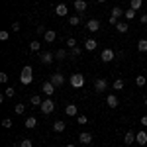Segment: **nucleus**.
<instances>
[{
    "label": "nucleus",
    "instance_id": "f257e3e1",
    "mask_svg": "<svg viewBox=\"0 0 147 147\" xmlns=\"http://www.w3.org/2000/svg\"><path fill=\"white\" fill-rule=\"evenodd\" d=\"M34 80V71H32V67L28 65V67H24L22 69V75H20V82L22 84H30Z\"/></svg>",
    "mask_w": 147,
    "mask_h": 147
},
{
    "label": "nucleus",
    "instance_id": "f03ea898",
    "mask_svg": "<svg viewBox=\"0 0 147 147\" xmlns=\"http://www.w3.org/2000/svg\"><path fill=\"white\" fill-rule=\"evenodd\" d=\"M69 82H71V86H73V88H80V86L84 84V77L79 75V73H75V75H71Z\"/></svg>",
    "mask_w": 147,
    "mask_h": 147
},
{
    "label": "nucleus",
    "instance_id": "7ed1b4c3",
    "mask_svg": "<svg viewBox=\"0 0 147 147\" xmlns=\"http://www.w3.org/2000/svg\"><path fill=\"white\" fill-rule=\"evenodd\" d=\"M39 108H41V112H43V114H51L53 110H55V102L51 100V98H47V100L41 102V106H39Z\"/></svg>",
    "mask_w": 147,
    "mask_h": 147
},
{
    "label": "nucleus",
    "instance_id": "20e7f679",
    "mask_svg": "<svg viewBox=\"0 0 147 147\" xmlns=\"http://www.w3.org/2000/svg\"><path fill=\"white\" fill-rule=\"evenodd\" d=\"M100 59L104 61V63H110V61H114V51L106 47V49H104V51L100 53Z\"/></svg>",
    "mask_w": 147,
    "mask_h": 147
},
{
    "label": "nucleus",
    "instance_id": "39448f33",
    "mask_svg": "<svg viewBox=\"0 0 147 147\" xmlns=\"http://www.w3.org/2000/svg\"><path fill=\"white\" fill-rule=\"evenodd\" d=\"M51 82H53L55 86H63V84H65V77H63L61 73H55V75H51Z\"/></svg>",
    "mask_w": 147,
    "mask_h": 147
},
{
    "label": "nucleus",
    "instance_id": "423d86ee",
    "mask_svg": "<svg viewBox=\"0 0 147 147\" xmlns=\"http://www.w3.org/2000/svg\"><path fill=\"white\" fill-rule=\"evenodd\" d=\"M106 104H108L110 108H118L120 100H118V96H116V94H108V96H106Z\"/></svg>",
    "mask_w": 147,
    "mask_h": 147
},
{
    "label": "nucleus",
    "instance_id": "0eeeda50",
    "mask_svg": "<svg viewBox=\"0 0 147 147\" xmlns=\"http://www.w3.org/2000/svg\"><path fill=\"white\" fill-rule=\"evenodd\" d=\"M106 86H108V82H106L104 79H96V82H94V90L96 92H104Z\"/></svg>",
    "mask_w": 147,
    "mask_h": 147
},
{
    "label": "nucleus",
    "instance_id": "6e6552de",
    "mask_svg": "<svg viewBox=\"0 0 147 147\" xmlns=\"http://www.w3.org/2000/svg\"><path fill=\"white\" fill-rule=\"evenodd\" d=\"M86 28H88V32L94 34V32L100 30V24H98V20H88V22H86Z\"/></svg>",
    "mask_w": 147,
    "mask_h": 147
},
{
    "label": "nucleus",
    "instance_id": "1a4fd4ad",
    "mask_svg": "<svg viewBox=\"0 0 147 147\" xmlns=\"http://www.w3.org/2000/svg\"><path fill=\"white\" fill-rule=\"evenodd\" d=\"M43 92H45L47 96H51L53 92H55V84L49 80V82H43Z\"/></svg>",
    "mask_w": 147,
    "mask_h": 147
},
{
    "label": "nucleus",
    "instance_id": "9d476101",
    "mask_svg": "<svg viewBox=\"0 0 147 147\" xmlns=\"http://www.w3.org/2000/svg\"><path fill=\"white\" fill-rule=\"evenodd\" d=\"M55 37H57V34L53 32V30H47L45 34H43V39H45L47 43H53V41H55Z\"/></svg>",
    "mask_w": 147,
    "mask_h": 147
},
{
    "label": "nucleus",
    "instance_id": "9b49d317",
    "mask_svg": "<svg viewBox=\"0 0 147 147\" xmlns=\"http://www.w3.org/2000/svg\"><path fill=\"white\" fill-rule=\"evenodd\" d=\"M136 141V134L134 131H125V136H124V143L125 145H131Z\"/></svg>",
    "mask_w": 147,
    "mask_h": 147
},
{
    "label": "nucleus",
    "instance_id": "f8f14e48",
    "mask_svg": "<svg viewBox=\"0 0 147 147\" xmlns=\"http://www.w3.org/2000/svg\"><path fill=\"white\" fill-rule=\"evenodd\" d=\"M79 139H80V143H84V145H88V143L92 141V136L88 134V131H82V134L79 136Z\"/></svg>",
    "mask_w": 147,
    "mask_h": 147
},
{
    "label": "nucleus",
    "instance_id": "ddd939ff",
    "mask_svg": "<svg viewBox=\"0 0 147 147\" xmlns=\"http://www.w3.org/2000/svg\"><path fill=\"white\" fill-rule=\"evenodd\" d=\"M136 141L139 143V145H145V143H147V134H145V131H137Z\"/></svg>",
    "mask_w": 147,
    "mask_h": 147
},
{
    "label": "nucleus",
    "instance_id": "4468645a",
    "mask_svg": "<svg viewBox=\"0 0 147 147\" xmlns=\"http://www.w3.org/2000/svg\"><path fill=\"white\" fill-rule=\"evenodd\" d=\"M55 14H57V16H67V14H69L67 6H65V4H57V8H55Z\"/></svg>",
    "mask_w": 147,
    "mask_h": 147
},
{
    "label": "nucleus",
    "instance_id": "2eb2a0df",
    "mask_svg": "<svg viewBox=\"0 0 147 147\" xmlns=\"http://www.w3.org/2000/svg\"><path fill=\"white\" fill-rule=\"evenodd\" d=\"M65 127H67V124H65V122H61V120L53 122V129H55V131H59V134H61V131H65Z\"/></svg>",
    "mask_w": 147,
    "mask_h": 147
},
{
    "label": "nucleus",
    "instance_id": "dca6fc26",
    "mask_svg": "<svg viewBox=\"0 0 147 147\" xmlns=\"http://www.w3.org/2000/svg\"><path fill=\"white\" fill-rule=\"evenodd\" d=\"M75 10L77 12H84L86 10V2H84V0H75Z\"/></svg>",
    "mask_w": 147,
    "mask_h": 147
},
{
    "label": "nucleus",
    "instance_id": "f3484780",
    "mask_svg": "<svg viewBox=\"0 0 147 147\" xmlns=\"http://www.w3.org/2000/svg\"><path fill=\"white\" fill-rule=\"evenodd\" d=\"M77 112H79V108H77L75 104H69L67 108H65V114H67V116H77Z\"/></svg>",
    "mask_w": 147,
    "mask_h": 147
},
{
    "label": "nucleus",
    "instance_id": "a211bd4d",
    "mask_svg": "<svg viewBox=\"0 0 147 147\" xmlns=\"http://www.w3.org/2000/svg\"><path fill=\"white\" fill-rule=\"evenodd\" d=\"M84 47H86L88 51H94V49L98 47V41H96V39H86V43H84Z\"/></svg>",
    "mask_w": 147,
    "mask_h": 147
},
{
    "label": "nucleus",
    "instance_id": "6ab92c4d",
    "mask_svg": "<svg viewBox=\"0 0 147 147\" xmlns=\"http://www.w3.org/2000/svg\"><path fill=\"white\" fill-rule=\"evenodd\" d=\"M51 61H53V53H49V51H47V53L41 55V63H43V65H49Z\"/></svg>",
    "mask_w": 147,
    "mask_h": 147
},
{
    "label": "nucleus",
    "instance_id": "aec40b11",
    "mask_svg": "<svg viewBox=\"0 0 147 147\" xmlns=\"http://www.w3.org/2000/svg\"><path fill=\"white\" fill-rule=\"evenodd\" d=\"M116 30H118L120 34H125V32L129 30V26H127L125 22H118V26H116Z\"/></svg>",
    "mask_w": 147,
    "mask_h": 147
},
{
    "label": "nucleus",
    "instance_id": "412c9836",
    "mask_svg": "<svg viewBox=\"0 0 147 147\" xmlns=\"http://www.w3.org/2000/svg\"><path fill=\"white\" fill-rule=\"evenodd\" d=\"M137 51H141V53L147 51V39H139L137 41Z\"/></svg>",
    "mask_w": 147,
    "mask_h": 147
},
{
    "label": "nucleus",
    "instance_id": "4be33fe9",
    "mask_svg": "<svg viewBox=\"0 0 147 147\" xmlns=\"http://www.w3.org/2000/svg\"><path fill=\"white\" fill-rule=\"evenodd\" d=\"M24 125H26L28 129H32V127H35V125H37V120H35V118H28V120L24 122Z\"/></svg>",
    "mask_w": 147,
    "mask_h": 147
},
{
    "label": "nucleus",
    "instance_id": "5701e85b",
    "mask_svg": "<svg viewBox=\"0 0 147 147\" xmlns=\"http://www.w3.org/2000/svg\"><path fill=\"white\" fill-rule=\"evenodd\" d=\"M122 14H125V12L122 10V8H120V6H114V8H112V16H114V18H120V16H122Z\"/></svg>",
    "mask_w": 147,
    "mask_h": 147
},
{
    "label": "nucleus",
    "instance_id": "b1692460",
    "mask_svg": "<svg viewBox=\"0 0 147 147\" xmlns=\"http://www.w3.org/2000/svg\"><path fill=\"white\" fill-rule=\"evenodd\" d=\"M145 82H147V79L143 77V75H137L136 77V84L137 86H145Z\"/></svg>",
    "mask_w": 147,
    "mask_h": 147
},
{
    "label": "nucleus",
    "instance_id": "393cba45",
    "mask_svg": "<svg viewBox=\"0 0 147 147\" xmlns=\"http://www.w3.org/2000/svg\"><path fill=\"white\" fill-rule=\"evenodd\" d=\"M136 12H137V10H134V8H127L124 16L127 18V20H134V18H136Z\"/></svg>",
    "mask_w": 147,
    "mask_h": 147
},
{
    "label": "nucleus",
    "instance_id": "a878e982",
    "mask_svg": "<svg viewBox=\"0 0 147 147\" xmlns=\"http://www.w3.org/2000/svg\"><path fill=\"white\" fill-rule=\"evenodd\" d=\"M143 6V0H131V6L129 8H134V10H139Z\"/></svg>",
    "mask_w": 147,
    "mask_h": 147
},
{
    "label": "nucleus",
    "instance_id": "bb28decb",
    "mask_svg": "<svg viewBox=\"0 0 147 147\" xmlns=\"http://www.w3.org/2000/svg\"><path fill=\"white\" fill-rule=\"evenodd\" d=\"M69 24L75 28V26H79V24H80V18H79V16H71V18H69Z\"/></svg>",
    "mask_w": 147,
    "mask_h": 147
},
{
    "label": "nucleus",
    "instance_id": "cd10ccee",
    "mask_svg": "<svg viewBox=\"0 0 147 147\" xmlns=\"http://www.w3.org/2000/svg\"><path fill=\"white\" fill-rule=\"evenodd\" d=\"M122 88H124V80L122 79L114 80V90H122Z\"/></svg>",
    "mask_w": 147,
    "mask_h": 147
},
{
    "label": "nucleus",
    "instance_id": "c85d7f7f",
    "mask_svg": "<svg viewBox=\"0 0 147 147\" xmlns=\"http://www.w3.org/2000/svg\"><path fill=\"white\" fill-rule=\"evenodd\" d=\"M14 112H16V114H24V112H26V104H16Z\"/></svg>",
    "mask_w": 147,
    "mask_h": 147
},
{
    "label": "nucleus",
    "instance_id": "c756f323",
    "mask_svg": "<svg viewBox=\"0 0 147 147\" xmlns=\"http://www.w3.org/2000/svg\"><path fill=\"white\" fill-rule=\"evenodd\" d=\"M39 47H41V43H39V41H32V43H30V49H32V51H39Z\"/></svg>",
    "mask_w": 147,
    "mask_h": 147
},
{
    "label": "nucleus",
    "instance_id": "7c9ffc66",
    "mask_svg": "<svg viewBox=\"0 0 147 147\" xmlns=\"http://www.w3.org/2000/svg\"><path fill=\"white\" fill-rule=\"evenodd\" d=\"M30 102H32L34 106H41V102H43V100H41V98H39V96L35 94V96H32V100H30Z\"/></svg>",
    "mask_w": 147,
    "mask_h": 147
},
{
    "label": "nucleus",
    "instance_id": "2f4dec72",
    "mask_svg": "<svg viewBox=\"0 0 147 147\" xmlns=\"http://www.w3.org/2000/svg\"><path fill=\"white\" fill-rule=\"evenodd\" d=\"M55 57L61 61V59H65V57H67V51H65V49H59V51L55 53Z\"/></svg>",
    "mask_w": 147,
    "mask_h": 147
},
{
    "label": "nucleus",
    "instance_id": "473e14b6",
    "mask_svg": "<svg viewBox=\"0 0 147 147\" xmlns=\"http://www.w3.org/2000/svg\"><path fill=\"white\" fill-rule=\"evenodd\" d=\"M4 94H6V96H8V98H12V96H14V94H16V90H14V88H12V86H8V88H6V90H4Z\"/></svg>",
    "mask_w": 147,
    "mask_h": 147
},
{
    "label": "nucleus",
    "instance_id": "72a5a7b5",
    "mask_svg": "<svg viewBox=\"0 0 147 147\" xmlns=\"http://www.w3.org/2000/svg\"><path fill=\"white\" fill-rule=\"evenodd\" d=\"M80 51H82V49H80V47L77 45V47H73V49H71V55H73V57H77V55H80Z\"/></svg>",
    "mask_w": 147,
    "mask_h": 147
},
{
    "label": "nucleus",
    "instance_id": "f704fd0d",
    "mask_svg": "<svg viewBox=\"0 0 147 147\" xmlns=\"http://www.w3.org/2000/svg\"><path fill=\"white\" fill-rule=\"evenodd\" d=\"M20 147H34V143H32V139H24L20 143Z\"/></svg>",
    "mask_w": 147,
    "mask_h": 147
},
{
    "label": "nucleus",
    "instance_id": "c9c22d12",
    "mask_svg": "<svg viewBox=\"0 0 147 147\" xmlns=\"http://www.w3.org/2000/svg\"><path fill=\"white\" fill-rule=\"evenodd\" d=\"M8 37H10V34H8L6 30H2V32H0V39H2V41H6Z\"/></svg>",
    "mask_w": 147,
    "mask_h": 147
},
{
    "label": "nucleus",
    "instance_id": "e433bc0d",
    "mask_svg": "<svg viewBox=\"0 0 147 147\" xmlns=\"http://www.w3.org/2000/svg\"><path fill=\"white\" fill-rule=\"evenodd\" d=\"M77 122H79L80 125H84V124H88V120H86V116H79L77 118Z\"/></svg>",
    "mask_w": 147,
    "mask_h": 147
},
{
    "label": "nucleus",
    "instance_id": "4c0bfd02",
    "mask_svg": "<svg viewBox=\"0 0 147 147\" xmlns=\"http://www.w3.org/2000/svg\"><path fill=\"white\" fill-rule=\"evenodd\" d=\"M2 125H4V127H12V120L4 118V120H2Z\"/></svg>",
    "mask_w": 147,
    "mask_h": 147
},
{
    "label": "nucleus",
    "instance_id": "58836bf2",
    "mask_svg": "<svg viewBox=\"0 0 147 147\" xmlns=\"http://www.w3.org/2000/svg\"><path fill=\"white\" fill-rule=\"evenodd\" d=\"M67 47H69V49H73V47H77V41H75V39H69V41H67Z\"/></svg>",
    "mask_w": 147,
    "mask_h": 147
},
{
    "label": "nucleus",
    "instance_id": "ea45409f",
    "mask_svg": "<svg viewBox=\"0 0 147 147\" xmlns=\"http://www.w3.org/2000/svg\"><path fill=\"white\" fill-rule=\"evenodd\" d=\"M0 82H8V75L6 73H0Z\"/></svg>",
    "mask_w": 147,
    "mask_h": 147
},
{
    "label": "nucleus",
    "instance_id": "a19ab883",
    "mask_svg": "<svg viewBox=\"0 0 147 147\" xmlns=\"http://www.w3.org/2000/svg\"><path fill=\"white\" fill-rule=\"evenodd\" d=\"M108 22L112 24V26H118V18H114V16H110V18H108Z\"/></svg>",
    "mask_w": 147,
    "mask_h": 147
},
{
    "label": "nucleus",
    "instance_id": "79ce46f5",
    "mask_svg": "<svg viewBox=\"0 0 147 147\" xmlns=\"http://www.w3.org/2000/svg\"><path fill=\"white\" fill-rule=\"evenodd\" d=\"M12 32H20V24H18V22L12 24Z\"/></svg>",
    "mask_w": 147,
    "mask_h": 147
},
{
    "label": "nucleus",
    "instance_id": "37998d69",
    "mask_svg": "<svg viewBox=\"0 0 147 147\" xmlns=\"http://www.w3.org/2000/svg\"><path fill=\"white\" fill-rule=\"evenodd\" d=\"M35 32H37V34L41 35V34H45L47 30H45V28H43V26H39V28H37V30H35Z\"/></svg>",
    "mask_w": 147,
    "mask_h": 147
},
{
    "label": "nucleus",
    "instance_id": "c03bdc74",
    "mask_svg": "<svg viewBox=\"0 0 147 147\" xmlns=\"http://www.w3.org/2000/svg\"><path fill=\"white\" fill-rule=\"evenodd\" d=\"M141 24H147V14H143V16H141Z\"/></svg>",
    "mask_w": 147,
    "mask_h": 147
},
{
    "label": "nucleus",
    "instance_id": "a18cd8bd",
    "mask_svg": "<svg viewBox=\"0 0 147 147\" xmlns=\"http://www.w3.org/2000/svg\"><path fill=\"white\" fill-rule=\"evenodd\" d=\"M141 124H143V125L147 127V116H143V118H141Z\"/></svg>",
    "mask_w": 147,
    "mask_h": 147
},
{
    "label": "nucleus",
    "instance_id": "49530a36",
    "mask_svg": "<svg viewBox=\"0 0 147 147\" xmlns=\"http://www.w3.org/2000/svg\"><path fill=\"white\" fill-rule=\"evenodd\" d=\"M96 2H100V4H102V2H106V0H96Z\"/></svg>",
    "mask_w": 147,
    "mask_h": 147
},
{
    "label": "nucleus",
    "instance_id": "de8ad7c7",
    "mask_svg": "<svg viewBox=\"0 0 147 147\" xmlns=\"http://www.w3.org/2000/svg\"><path fill=\"white\" fill-rule=\"evenodd\" d=\"M145 106H147V98H145Z\"/></svg>",
    "mask_w": 147,
    "mask_h": 147
},
{
    "label": "nucleus",
    "instance_id": "09e8293b",
    "mask_svg": "<svg viewBox=\"0 0 147 147\" xmlns=\"http://www.w3.org/2000/svg\"><path fill=\"white\" fill-rule=\"evenodd\" d=\"M67 147H75V145H67Z\"/></svg>",
    "mask_w": 147,
    "mask_h": 147
}]
</instances>
